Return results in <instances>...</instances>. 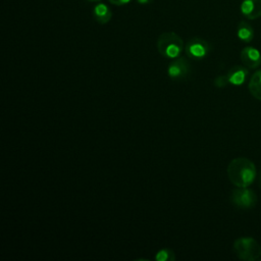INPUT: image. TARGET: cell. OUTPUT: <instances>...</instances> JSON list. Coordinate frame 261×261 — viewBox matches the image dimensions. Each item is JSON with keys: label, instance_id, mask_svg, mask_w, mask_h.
<instances>
[{"label": "cell", "instance_id": "1", "mask_svg": "<svg viewBox=\"0 0 261 261\" xmlns=\"http://www.w3.org/2000/svg\"><path fill=\"white\" fill-rule=\"evenodd\" d=\"M256 173L255 164L248 158H234L227 166L228 179L236 187L251 186L255 180Z\"/></svg>", "mask_w": 261, "mask_h": 261}, {"label": "cell", "instance_id": "2", "mask_svg": "<svg viewBox=\"0 0 261 261\" xmlns=\"http://www.w3.org/2000/svg\"><path fill=\"white\" fill-rule=\"evenodd\" d=\"M156 45L159 54L169 59L177 58L184 49L182 39L173 32L162 33L158 37Z\"/></svg>", "mask_w": 261, "mask_h": 261}, {"label": "cell", "instance_id": "3", "mask_svg": "<svg viewBox=\"0 0 261 261\" xmlns=\"http://www.w3.org/2000/svg\"><path fill=\"white\" fill-rule=\"evenodd\" d=\"M233 251L239 259L254 261L261 256V246L253 238H240L233 243Z\"/></svg>", "mask_w": 261, "mask_h": 261}, {"label": "cell", "instance_id": "4", "mask_svg": "<svg viewBox=\"0 0 261 261\" xmlns=\"http://www.w3.org/2000/svg\"><path fill=\"white\" fill-rule=\"evenodd\" d=\"M232 204L241 209H250L257 202L256 194L248 187H237L231 193Z\"/></svg>", "mask_w": 261, "mask_h": 261}, {"label": "cell", "instance_id": "5", "mask_svg": "<svg viewBox=\"0 0 261 261\" xmlns=\"http://www.w3.org/2000/svg\"><path fill=\"white\" fill-rule=\"evenodd\" d=\"M210 51L209 43L199 37H194L188 41L186 45V53L193 59H203Z\"/></svg>", "mask_w": 261, "mask_h": 261}, {"label": "cell", "instance_id": "6", "mask_svg": "<svg viewBox=\"0 0 261 261\" xmlns=\"http://www.w3.org/2000/svg\"><path fill=\"white\" fill-rule=\"evenodd\" d=\"M190 72V66L186 58L177 57L168 66V76L173 80H180L186 77Z\"/></svg>", "mask_w": 261, "mask_h": 261}, {"label": "cell", "instance_id": "7", "mask_svg": "<svg viewBox=\"0 0 261 261\" xmlns=\"http://www.w3.org/2000/svg\"><path fill=\"white\" fill-rule=\"evenodd\" d=\"M241 61L242 63L250 69L256 68L260 65L261 63V54L260 52L251 46L245 47L242 51H241Z\"/></svg>", "mask_w": 261, "mask_h": 261}, {"label": "cell", "instance_id": "8", "mask_svg": "<svg viewBox=\"0 0 261 261\" xmlns=\"http://www.w3.org/2000/svg\"><path fill=\"white\" fill-rule=\"evenodd\" d=\"M241 12L250 20L259 18L261 16V0H243Z\"/></svg>", "mask_w": 261, "mask_h": 261}, {"label": "cell", "instance_id": "9", "mask_svg": "<svg viewBox=\"0 0 261 261\" xmlns=\"http://www.w3.org/2000/svg\"><path fill=\"white\" fill-rule=\"evenodd\" d=\"M228 82L234 86H240L245 83L248 77V69L244 65H234L227 72Z\"/></svg>", "mask_w": 261, "mask_h": 261}, {"label": "cell", "instance_id": "10", "mask_svg": "<svg viewBox=\"0 0 261 261\" xmlns=\"http://www.w3.org/2000/svg\"><path fill=\"white\" fill-rule=\"evenodd\" d=\"M93 15L95 20L100 24H105L110 21L112 17V12L110 8L104 3H98L93 9Z\"/></svg>", "mask_w": 261, "mask_h": 261}, {"label": "cell", "instance_id": "11", "mask_svg": "<svg viewBox=\"0 0 261 261\" xmlns=\"http://www.w3.org/2000/svg\"><path fill=\"white\" fill-rule=\"evenodd\" d=\"M237 36L241 41H243L245 43H249L254 38V30L249 22L242 20L238 24Z\"/></svg>", "mask_w": 261, "mask_h": 261}, {"label": "cell", "instance_id": "12", "mask_svg": "<svg viewBox=\"0 0 261 261\" xmlns=\"http://www.w3.org/2000/svg\"><path fill=\"white\" fill-rule=\"evenodd\" d=\"M249 91L252 96L261 100V69L253 73L249 82Z\"/></svg>", "mask_w": 261, "mask_h": 261}, {"label": "cell", "instance_id": "13", "mask_svg": "<svg viewBox=\"0 0 261 261\" xmlns=\"http://www.w3.org/2000/svg\"><path fill=\"white\" fill-rule=\"evenodd\" d=\"M155 259L157 261H168V260L173 261L174 260L173 252L171 250H169V249H161L155 255Z\"/></svg>", "mask_w": 261, "mask_h": 261}, {"label": "cell", "instance_id": "14", "mask_svg": "<svg viewBox=\"0 0 261 261\" xmlns=\"http://www.w3.org/2000/svg\"><path fill=\"white\" fill-rule=\"evenodd\" d=\"M228 79L227 75H218L215 80H214V85L217 88H223L228 84Z\"/></svg>", "mask_w": 261, "mask_h": 261}, {"label": "cell", "instance_id": "15", "mask_svg": "<svg viewBox=\"0 0 261 261\" xmlns=\"http://www.w3.org/2000/svg\"><path fill=\"white\" fill-rule=\"evenodd\" d=\"M111 4H114L116 6H121V5H125L127 3H129L132 0H108Z\"/></svg>", "mask_w": 261, "mask_h": 261}, {"label": "cell", "instance_id": "16", "mask_svg": "<svg viewBox=\"0 0 261 261\" xmlns=\"http://www.w3.org/2000/svg\"><path fill=\"white\" fill-rule=\"evenodd\" d=\"M153 0H137V2H139L140 4H143V5H146V4H150Z\"/></svg>", "mask_w": 261, "mask_h": 261}, {"label": "cell", "instance_id": "17", "mask_svg": "<svg viewBox=\"0 0 261 261\" xmlns=\"http://www.w3.org/2000/svg\"><path fill=\"white\" fill-rule=\"evenodd\" d=\"M88 1H90V2H97V1H100V0H88Z\"/></svg>", "mask_w": 261, "mask_h": 261}, {"label": "cell", "instance_id": "18", "mask_svg": "<svg viewBox=\"0 0 261 261\" xmlns=\"http://www.w3.org/2000/svg\"><path fill=\"white\" fill-rule=\"evenodd\" d=\"M260 182H261V176H260Z\"/></svg>", "mask_w": 261, "mask_h": 261}]
</instances>
